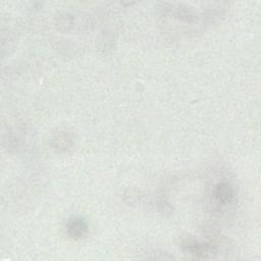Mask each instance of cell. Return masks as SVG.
Instances as JSON below:
<instances>
[{"label": "cell", "mask_w": 261, "mask_h": 261, "mask_svg": "<svg viewBox=\"0 0 261 261\" xmlns=\"http://www.w3.org/2000/svg\"><path fill=\"white\" fill-rule=\"evenodd\" d=\"M237 201V190L226 179L215 182L211 190V204L215 212H224Z\"/></svg>", "instance_id": "cell-1"}, {"label": "cell", "mask_w": 261, "mask_h": 261, "mask_svg": "<svg viewBox=\"0 0 261 261\" xmlns=\"http://www.w3.org/2000/svg\"><path fill=\"white\" fill-rule=\"evenodd\" d=\"M65 230L67 236L71 239L82 240L89 231V224L85 218L81 216H73L66 222Z\"/></svg>", "instance_id": "cell-2"}]
</instances>
